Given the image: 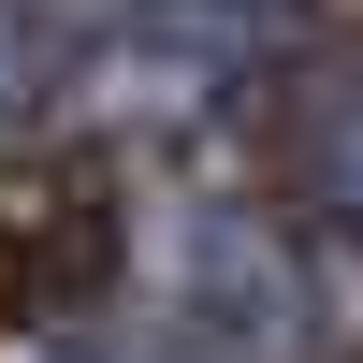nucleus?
<instances>
[{
  "label": "nucleus",
  "mask_w": 363,
  "mask_h": 363,
  "mask_svg": "<svg viewBox=\"0 0 363 363\" xmlns=\"http://www.w3.org/2000/svg\"><path fill=\"white\" fill-rule=\"evenodd\" d=\"M29 363H87V349H29Z\"/></svg>",
  "instance_id": "nucleus-5"
},
{
  "label": "nucleus",
  "mask_w": 363,
  "mask_h": 363,
  "mask_svg": "<svg viewBox=\"0 0 363 363\" xmlns=\"http://www.w3.org/2000/svg\"><path fill=\"white\" fill-rule=\"evenodd\" d=\"M87 363H335V291L277 218L174 189L131 218V277Z\"/></svg>",
  "instance_id": "nucleus-1"
},
{
  "label": "nucleus",
  "mask_w": 363,
  "mask_h": 363,
  "mask_svg": "<svg viewBox=\"0 0 363 363\" xmlns=\"http://www.w3.org/2000/svg\"><path fill=\"white\" fill-rule=\"evenodd\" d=\"M102 15H116V0H0V116H15V102H58V73L87 58Z\"/></svg>",
  "instance_id": "nucleus-4"
},
{
  "label": "nucleus",
  "mask_w": 363,
  "mask_h": 363,
  "mask_svg": "<svg viewBox=\"0 0 363 363\" xmlns=\"http://www.w3.org/2000/svg\"><path fill=\"white\" fill-rule=\"evenodd\" d=\"M277 160H291V189L320 203V233H349V247H363V73L291 87V131H277Z\"/></svg>",
  "instance_id": "nucleus-3"
},
{
  "label": "nucleus",
  "mask_w": 363,
  "mask_h": 363,
  "mask_svg": "<svg viewBox=\"0 0 363 363\" xmlns=\"http://www.w3.org/2000/svg\"><path fill=\"white\" fill-rule=\"evenodd\" d=\"M291 44H306V0H116L87 29V58L58 73V116H102V131L203 116L233 87H262Z\"/></svg>",
  "instance_id": "nucleus-2"
}]
</instances>
